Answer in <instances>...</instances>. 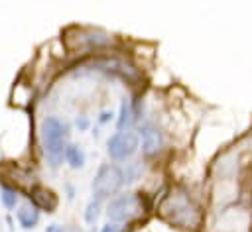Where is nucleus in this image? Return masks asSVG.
<instances>
[{
	"label": "nucleus",
	"instance_id": "nucleus-1",
	"mask_svg": "<svg viewBox=\"0 0 252 232\" xmlns=\"http://www.w3.org/2000/svg\"><path fill=\"white\" fill-rule=\"evenodd\" d=\"M156 212H158V216L163 222H167L169 226L181 228V230H197L203 224V210H201V206L183 189L169 191L159 201Z\"/></svg>",
	"mask_w": 252,
	"mask_h": 232
},
{
	"label": "nucleus",
	"instance_id": "nucleus-2",
	"mask_svg": "<svg viewBox=\"0 0 252 232\" xmlns=\"http://www.w3.org/2000/svg\"><path fill=\"white\" fill-rule=\"evenodd\" d=\"M41 151L49 169H59L65 161V149L69 144V126L57 116H45L39 126Z\"/></svg>",
	"mask_w": 252,
	"mask_h": 232
},
{
	"label": "nucleus",
	"instance_id": "nucleus-3",
	"mask_svg": "<svg viewBox=\"0 0 252 232\" xmlns=\"http://www.w3.org/2000/svg\"><path fill=\"white\" fill-rule=\"evenodd\" d=\"M148 210H150V203H148L146 195L136 193V191L114 195L112 199H108V203L104 206V212H106L108 220L124 224V226L140 220Z\"/></svg>",
	"mask_w": 252,
	"mask_h": 232
},
{
	"label": "nucleus",
	"instance_id": "nucleus-4",
	"mask_svg": "<svg viewBox=\"0 0 252 232\" xmlns=\"http://www.w3.org/2000/svg\"><path fill=\"white\" fill-rule=\"evenodd\" d=\"M124 187V173L122 167L116 163H102L96 173L94 179L91 183V191H93V199L98 201H108L114 195L120 193V189Z\"/></svg>",
	"mask_w": 252,
	"mask_h": 232
},
{
	"label": "nucleus",
	"instance_id": "nucleus-5",
	"mask_svg": "<svg viewBox=\"0 0 252 232\" xmlns=\"http://www.w3.org/2000/svg\"><path fill=\"white\" fill-rule=\"evenodd\" d=\"M140 149V136L134 130H116L106 140V153L112 161H128Z\"/></svg>",
	"mask_w": 252,
	"mask_h": 232
},
{
	"label": "nucleus",
	"instance_id": "nucleus-6",
	"mask_svg": "<svg viewBox=\"0 0 252 232\" xmlns=\"http://www.w3.org/2000/svg\"><path fill=\"white\" fill-rule=\"evenodd\" d=\"M77 33V37H67V45L73 51H93V49H102L106 45H110L114 39L112 35L100 31V29H83V28H75L73 29Z\"/></svg>",
	"mask_w": 252,
	"mask_h": 232
},
{
	"label": "nucleus",
	"instance_id": "nucleus-7",
	"mask_svg": "<svg viewBox=\"0 0 252 232\" xmlns=\"http://www.w3.org/2000/svg\"><path fill=\"white\" fill-rule=\"evenodd\" d=\"M138 136H140V142H142V153H144L146 157L158 155V153L163 149V145H165L163 134H161L156 126H152V124H144V126L138 130Z\"/></svg>",
	"mask_w": 252,
	"mask_h": 232
},
{
	"label": "nucleus",
	"instance_id": "nucleus-8",
	"mask_svg": "<svg viewBox=\"0 0 252 232\" xmlns=\"http://www.w3.org/2000/svg\"><path fill=\"white\" fill-rule=\"evenodd\" d=\"M30 201L43 212H55V208L59 204L55 191H51L49 187H43V185H33L30 189Z\"/></svg>",
	"mask_w": 252,
	"mask_h": 232
},
{
	"label": "nucleus",
	"instance_id": "nucleus-9",
	"mask_svg": "<svg viewBox=\"0 0 252 232\" xmlns=\"http://www.w3.org/2000/svg\"><path fill=\"white\" fill-rule=\"evenodd\" d=\"M39 218H41V210L32 201H26V203L18 204V208H16V220H18V224L24 230H33L39 224Z\"/></svg>",
	"mask_w": 252,
	"mask_h": 232
},
{
	"label": "nucleus",
	"instance_id": "nucleus-10",
	"mask_svg": "<svg viewBox=\"0 0 252 232\" xmlns=\"http://www.w3.org/2000/svg\"><path fill=\"white\" fill-rule=\"evenodd\" d=\"M138 120V114L134 110V104L130 98L122 96L120 98V108H118V114H116V130H132V126L136 124Z\"/></svg>",
	"mask_w": 252,
	"mask_h": 232
},
{
	"label": "nucleus",
	"instance_id": "nucleus-11",
	"mask_svg": "<svg viewBox=\"0 0 252 232\" xmlns=\"http://www.w3.org/2000/svg\"><path fill=\"white\" fill-rule=\"evenodd\" d=\"M65 163H67L71 169H83L85 163H87V153H85L83 145H79V144H67V149H65Z\"/></svg>",
	"mask_w": 252,
	"mask_h": 232
},
{
	"label": "nucleus",
	"instance_id": "nucleus-12",
	"mask_svg": "<svg viewBox=\"0 0 252 232\" xmlns=\"http://www.w3.org/2000/svg\"><path fill=\"white\" fill-rule=\"evenodd\" d=\"M102 214V201L98 199H91L87 204H85V210H83V218L89 226H96L98 218Z\"/></svg>",
	"mask_w": 252,
	"mask_h": 232
},
{
	"label": "nucleus",
	"instance_id": "nucleus-13",
	"mask_svg": "<svg viewBox=\"0 0 252 232\" xmlns=\"http://www.w3.org/2000/svg\"><path fill=\"white\" fill-rule=\"evenodd\" d=\"M0 201H2V204H4L6 210L18 208V204H20V193H18V189L8 187V185H2L0 187Z\"/></svg>",
	"mask_w": 252,
	"mask_h": 232
},
{
	"label": "nucleus",
	"instance_id": "nucleus-14",
	"mask_svg": "<svg viewBox=\"0 0 252 232\" xmlns=\"http://www.w3.org/2000/svg\"><path fill=\"white\" fill-rule=\"evenodd\" d=\"M142 171H144V165H142L140 161L126 163V167H122V173H124V185L138 181V179L142 177Z\"/></svg>",
	"mask_w": 252,
	"mask_h": 232
},
{
	"label": "nucleus",
	"instance_id": "nucleus-15",
	"mask_svg": "<svg viewBox=\"0 0 252 232\" xmlns=\"http://www.w3.org/2000/svg\"><path fill=\"white\" fill-rule=\"evenodd\" d=\"M73 124H75V128H77L79 132H87V130L91 128V118H89L87 114H77Z\"/></svg>",
	"mask_w": 252,
	"mask_h": 232
},
{
	"label": "nucleus",
	"instance_id": "nucleus-16",
	"mask_svg": "<svg viewBox=\"0 0 252 232\" xmlns=\"http://www.w3.org/2000/svg\"><path fill=\"white\" fill-rule=\"evenodd\" d=\"M112 120H116V112H112V110H102V112L96 116V122H98L100 126H106V124H110Z\"/></svg>",
	"mask_w": 252,
	"mask_h": 232
},
{
	"label": "nucleus",
	"instance_id": "nucleus-17",
	"mask_svg": "<svg viewBox=\"0 0 252 232\" xmlns=\"http://www.w3.org/2000/svg\"><path fill=\"white\" fill-rule=\"evenodd\" d=\"M100 232H126L124 230V224H118V222H106V224H102V228H100Z\"/></svg>",
	"mask_w": 252,
	"mask_h": 232
},
{
	"label": "nucleus",
	"instance_id": "nucleus-18",
	"mask_svg": "<svg viewBox=\"0 0 252 232\" xmlns=\"http://www.w3.org/2000/svg\"><path fill=\"white\" fill-rule=\"evenodd\" d=\"M45 232H67V230H65V226H63V224L53 222V224H47V226H45Z\"/></svg>",
	"mask_w": 252,
	"mask_h": 232
},
{
	"label": "nucleus",
	"instance_id": "nucleus-19",
	"mask_svg": "<svg viewBox=\"0 0 252 232\" xmlns=\"http://www.w3.org/2000/svg\"><path fill=\"white\" fill-rule=\"evenodd\" d=\"M65 191H67V199L71 201V199L75 197V189H73V185H69V183H67V185H65Z\"/></svg>",
	"mask_w": 252,
	"mask_h": 232
},
{
	"label": "nucleus",
	"instance_id": "nucleus-20",
	"mask_svg": "<svg viewBox=\"0 0 252 232\" xmlns=\"http://www.w3.org/2000/svg\"><path fill=\"white\" fill-rule=\"evenodd\" d=\"M69 232H83V230H81V228H71Z\"/></svg>",
	"mask_w": 252,
	"mask_h": 232
}]
</instances>
